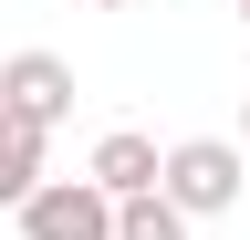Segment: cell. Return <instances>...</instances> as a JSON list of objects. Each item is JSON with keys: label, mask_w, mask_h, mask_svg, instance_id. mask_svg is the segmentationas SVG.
<instances>
[{"label": "cell", "mask_w": 250, "mask_h": 240, "mask_svg": "<svg viewBox=\"0 0 250 240\" xmlns=\"http://www.w3.org/2000/svg\"><path fill=\"white\" fill-rule=\"evenodd\" d=\"M240 21H250V0H240Z\"/></svg>", "instance_id": "obj_9"}, {"label": "cell", "mask_w": 250, "mask_h": 240, "mask_svg": "<svg viewBox=\"0 0 250 240\" xmlns=\"http://www.w3.org/2000/svg\"><path fill=\"white\" fill-rule=\"evenodd\" d=\"M240 136H250V105H240Z\"/></svg>", "instance_id": "obj_8"}, {"label": "cell", "mask_w": 250, "mask_h": 240, "mask_svg": "<svg viewBox=\"0 0 250 240\" xmlns=\"http://www.w3.org/2000/svg\"><path fill=\"white\" fill-rule=\"evenodd\" d=\"M42 146H52V136H31V126L0 115V209H21L31 188H42Z\"/></svg>", "instance_id": "obj_5"}, {"label": "cell", "mask_w": 250, "mask_h": 240, "mask_svg": "<svg viewBox=\"0 0 250 240\" xmlns=\"http://www.w3.org/2000/svg\"><path fill=\"white\" fill-rule=\"evenodd\" d=\"M0 115L31 126V136H52L62 115H73V63H62V52H11V63H0Z\"/></svg>", "instance_id": "obj_3"}, {"label": "cell", "mask_w": 250, "mask_h": 240, "mask_svg": "<svg viewBox=\"0 0 250 240\" xmlns=\"http://www.w3.org/2000/svg\"><path fill=\"white\" fill-rule=\"evenodd\" d=\"M11 219H21V240H115V198L83 177H42Z\"/></svg>", "instance_id": "obj_2"}, {"label": "cell", "mask_w": 250, "mask_h": 240, "mask_svg": "<svg viewBox=\"0 0 250 240\" xmlns=\"http://www.w3.org/2000/svg\"><path fill=\"white\" fill-rule=\"evenodd\" d=\"M94 11H125V0H94Z\"/></svg>", "instance_id": "obj_7"}, {"label": "cell", "mask_w": 250, "mask_h": 240, "mask_svg": "<svg viewBox=\"0 0 250 240\" xmlns=\"http://www.w3.org/2000/svg\"><path fill=\"white\" fill-rule=\"evenodd\" d=\"M156 198H167L177 219H219V209H240V146H229V136L156 146Z\"/></svg>", "instance_id": "obj_1"}, {"label": "cell", "mask_w": 250, "mask_h": 240, "mask_svg": "<svg viewBox=\"0 0 250 240\" xmlns=\"http://www.w3.org/2000/svg\"><path fill=\"white\" fill-rule=\"evenodd\" d=\"M115 240H188V219L146 188V198H115Z\"/></svg>", "instance_id": "obj_6"}, {"label": "cell", "mask_w": 250, "mask_h": 240, "mask_svg": "<svg viewBox=\"0 0 250 240\" xmlns=\"http://www.w3.org/2000/svg\"><path fill=\"white\" fill-rule=\"evenodd\" d=\"M83 188H104V198H146V188H156V136H136V126L94 136V157H83Z\"/></svg>", "instance_id": "obj_4"}]
</instances>
